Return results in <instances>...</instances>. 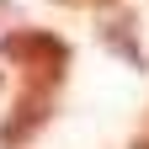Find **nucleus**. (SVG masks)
<instances>
[{"mask_svg": "<svg viewBox=\"0 0 149 149\" xmlns=\"http://www.w3.org/2000/svg\"><path fill=\"white\" fill-rule=\"evenodd\" d=\"M0 53L22 69V85L27 91H53L59 96L64 74H69V43L48 27H22L16 22L6 37H0Z\"/></svg>", "mask_w": 149, "mask_h": 149, "instance_id": "obj_1", "label": "nucleus"}, {"mask_svg": "<svg viewBox=\"0 0 149 149\" xmlns=\"http://www.w3.org/2000/svg\"><path fill=\"white\" fill-rule=\"evenodd\" d=\"M48 117H53V91H27V85H22L11 117L0 123V149H27V144L48 128Z\"/></svg>", "mask_w": 149, "mask_h": 149, "instance_id": "obj_2", "label": "nucleus"}, {"mask_svg": "<svg viewBox=\"0 0 149 149\" xmlns=\"http://www.w3.org/2000/svg\"><path fill=\"white\" fill-rule=\"evenodd\" d=\"M101 43L117 53V59H128L133 69H144V53H139V37H133V16L117 11V16H107L101 22Z\"/></svg>", "mask_w": 149, "mask_h": 149, "instance_id": "obj_3", "label": "nucleus"}, {"mask_svg": "<svg viewBox=\"0 0 149 149\" xmlns=\"http://www.w3.org/2000/svg\"><path fill=\"white\" fill-rule=\"evenodd\" d=\"M133 149H149V128H144V133H139V139H133Z\"/></svg>", "mask_w": 149, "mask_h": 149, "instance_id": "obj_4", "label": "nucleus"}, {"mask_svg": "<svg viewBox=\"0 0 149 149\" xmlns=\"http://www.w3.org/2000/svg\"><path fill=\"white\" fill-rule=\"evenodd\" d=\"M59 6H85V0H59Z\"/></svg>", "mask_w": 149, "mask_h": 149, "instance_id": "obj_5", "label": "nucleus"}, {"mask_svg": "<svg viewBox=\"0 0 149 149\" xmlns=\"http://www.w3.org/2000/svg\"><path fill=\"white\" fill-rule=\"evenodd\" d=\"M96 6H112V0H96Z\"/></svg>", "mask_w": 149, "mask_h": 149, "instance_id": "obj_6", "label": "nucleus"}]
</instances>
